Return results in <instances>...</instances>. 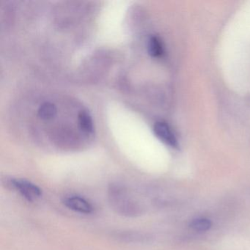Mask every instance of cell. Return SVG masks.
<instances>
[{
    "mask_svg": "<svg viewBox=\"0 0 250 250\" xmlns=\"http://www.w3.org/2000/svg\"><path fill=\"white\" fill-rule=\"evenodd\" d=\"M109 199L112 206L121 214L128 216L138 214V206L129 198L126 191L120 187H111Z\"/></svg>",
    "mask_w": 250,
    "mask_h": 250,
    "instance_id": "obj_1",
    "label": "cell"
},
{
    "mask_svg": "<svg viewBox=\"0 0 250 250\" xmlns=\"http://www.w3.org/2000/svg\"><path fill=\"white\" fill-rule=\"evenodd\" d=\"M13 186L19 190L21 195L29 201H34L42 196V190L32 183L25 180L15 179L11 181Z\"/></svg>",
    "mask_w": 250,
    "mask_h": 250,
    "instance_id": "obj_2",
    "label": "cell"
},
{
    "mask_svg": "<svg viewBox=\"0 0 250 250\" xmlns=\"http://www.w3.org/2000/svg\"><path fill=\"white\" fill-rule=\"evenodd\" d=\"M153 131L156 137L167 146L178 147V140L167 124L164 122L156 123L153 127Z\"/></svg>",
    "mask_w": 250,
    "mask_h": 250,
    "instance_id": "obj_3",
    "label": "cell"
},
{
    "mask_svg": "<svg viewBox=\"0 0 250 250\" xmlns=\"http://www.w3.org/2000/svg\"><path fill=\"white\" fill-rule=\"evenodd\" d=\"M64 204L66 207L76 212L81 213H90L93 208L87 200L79 196H70L64 200Z\"/></svg>",
    "mask_w": 250,
    "mask_h": 250,
    "instance_id": "obj_4",
    "label": "cell"
},
{
    "mask_svg": "<svg viewBox=\"0 0 250 250\" xmlns=\"http://www.w3.org/2000/svg\"><path fill=\"white\" fill-rule=\"evenodd\" d=\"M79 125L82 131L86 134H91L93 131V121L91 115L86 111H83L79 114Z\"/></svg>",
    "mask_w": 250,
    "mask_h": 250,
    "instance_id": "obj_5",
    "label": "cell"
},
{
    "mask_svg": "<svg viewBox=\"0 0 250 250\" xmlns=\"http://www.w3.org/2000/svg\"><path fill=\"white\" fill-rule=\"evenodd\" d=\"M147 52L153 58H159L164 52L163 45L159 38L152 36L147 42Z\"/></svg>",
    "mask_w": 250,
    "mask_h": 250,
    "instance_id": "obj_6",
    "label": "cell"
},
{
    "mask_svg": "<svg viewBox=\"0 0 250 250\" xmlns=\"http://www.w3.org/2000/svg\"><path fill=\"white\" fill-rule=\"evenodd\" d=\"M38 113L42 120H50L57 115V107L51 102H44L41 105Z\"/></svg>",
    "mask_w": 250,
    "mask_h": 250,
    "instance_id": "obj_7",
    "label": "cell"
},
{
    "mask_svg": "<svg viewBox=\"0 0 250 250\" xmlns=\"http://www.w3.org/2000/svg\"><path fill=\"white\" fill-rule=\"evenodd\" d=\"M190 226L194 230L203 232L210 229L211 227V222L207 219H197L191 222Z\"/></svg>",
    "mask_w": 250,
    "mask_h": 250,
    "instance_id": "obj_8",
    "label": "cell"
}]
</instances>
